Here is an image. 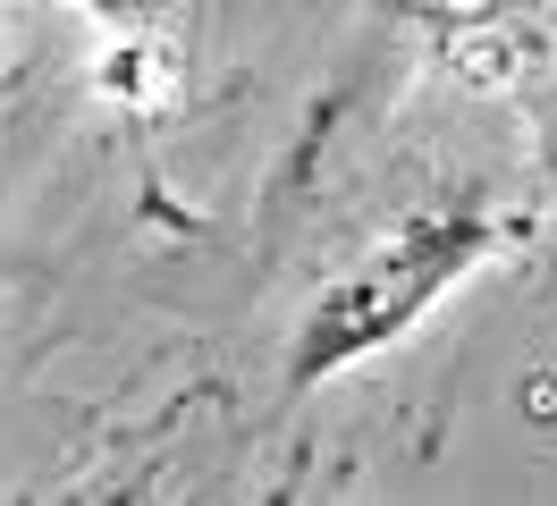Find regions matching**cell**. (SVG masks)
Segmentation results:
<instances>
[{
  "mask_svg": "<svg viewBox=\"0 0 557 506\" xmlns=\"http://www.w3.org/2000/svg\"><path fill=\"white\" fill-rule=\"evenodd\" d=\"M507 229H516V220H498L482 195L406 211L372 254H355V262L313 296L305 330H296V363H287L296 388H313V380H330V371L363 363L372 346L406 337L456 279H473V270L507 245Z\"/></svg>",
  "mask_w": 557,
  "mask_h": 506,
  "instance_id": "obj_1",
  "label": "cell"
},
{
  "mask_svg": "<svg viewBox=\"0 0 557 506\" xmlns=\"http://www.w3.org/2000/svg\"><path fill=\"white\" fill-rule=\"evenodd\" d=\"M76 9H94L110 34H127V51H170V26L186 0H76Z\"/></svg>",
  "mask_w": 557,
  "mask_h": 506,
  "instance_id": "obj_3",
  "label": "cell"
},
{
  "mask_svg": "<svg viewBox=\"0 0 557 506\" xmlns=\"http://www.w3.org/2000/svg\"><path fill=\"white\" fill-rule=\"evenodd\" d=\"M440 51L473 85L523 101V119L557 152V0H465L440 17Z\"/></svg>",
  "mask_w": 557,
  "mask_h": 506,
  "instance_id": "obj_2",
  "label": "cell"
}]
</instances>
